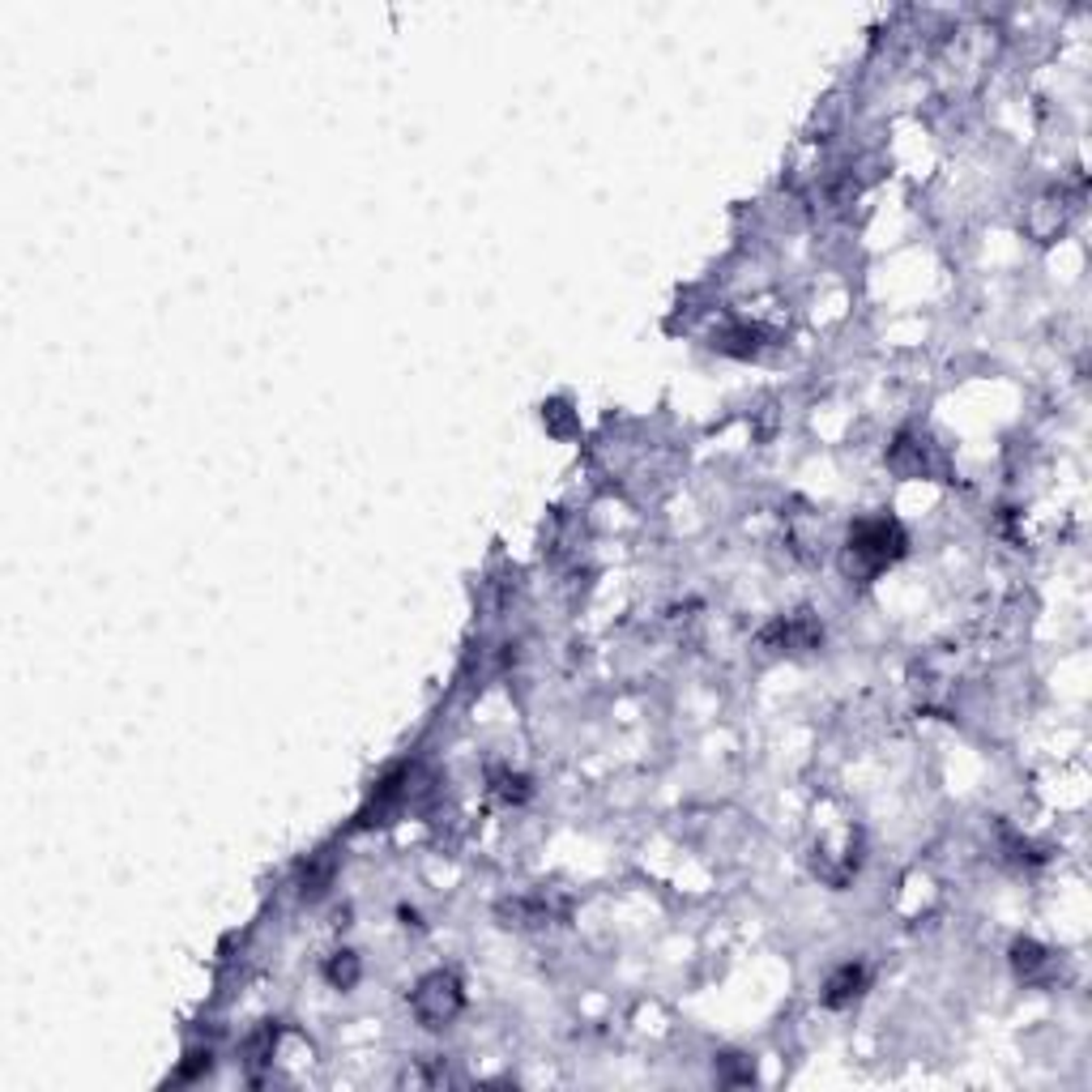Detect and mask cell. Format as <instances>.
<instances>
[{"label":"cell","mask_w":1092,"mask_h":1092,"mask_svg":"<svg viewBox=\"0 0 1092 1092\" xmlns=\"http://www.w3.org/2000/svg\"><path fill=\"white\" fill-rule=\"evenodd\" d=\"M905 555V529L892 517H871L850 529V564L862 573H880L892 559Z\"/></svg>","instance_id":"6da1fadb"},{"label":"cell","mask_w":1092,"mask_h":1092,"mask_svg":"<svg viewBox=\"0 0 1092 1092\" xmlns=\"http://www.w3.org/2000/svg\"><path fill=\"white\" fill-rule=\"evenodd\" d=\"M414 1016L423 1020L427 1028H440L448 1024L457 1012H462V982H457L453 973H427L423 982H418L414 998H410Z\"/></svg>","instance_id":"7a4b0ae2"},{"label":"cell","mask_w":1092,"mask_h":1092,"mask_svg":"<svg viewBox=\"0 0 1092 1092\" xmlns=\"http://www.w3.org/2000/svg\"><path fill=\"white\" fill-rule=\"evenodd\" d=\"M866 990V968L862 965H841L836 973L824 982V1007H850L854 998H858Z\"/></svg>","instance_id":"3957f363"},{"label":"cell","mask_w":1092,"mask_h":1092,"mask_svg":"<svg viewBox=\"0 0 1092 1092\" xmlns=\"http://www.w3.org/2000/svg\"><path fill=\"white\" fill-rule=\"evenodd\" d=\"M760 338L764 333L755 329V324H730V329H721L717 338H713V350L734 354V359H751V354L760 350Z\"/></svg>","instance_id":"277c9868"},{"label":"cell","mask_w":1092,"mask_h":1092,"mask_svg":"<svg viewBox=\"0 0 1092 1092\" xmlns=\"http://www.w3.org/2000/svg\"><path fill=\"white\" fill-rule=\"evenodd\" d=\"M333 880V858L329 854H321V858H312L308 866H303V875H299V892L303 896H321L324 892V883Z\"/></svg>","instance_id":"5b68a950"},{"label":"cell","mask_w":1092,"mask_h":1092,"mask_svg":"<svg viewBox=\"0 0 1092 1092\" xmlns=\"http://www.w3.org/2000/svg\"><path fill=\"white\" fill-rule=\"evenodd\" d=\"M324 977H329L338 990H350L354 982H359V961H354V952H338L329 961V968H324Z\"/></svg>","instance_id":"8992f818"},{"label":"cell","mask_w":1092,"mask_h":1092,"mask_svg":"<svg viewBox=\"0 0 1092 1092\" xmlns=\"http://www.w3.org/2000/svg\"><path fill=\"white\" fill-rule=\"evenodd\" d=\"M1041 965H1046V947H1037V943H1016V968H1020V973H1037Z\"/></svg>","instance_id":"52a82bcc"},{"label":"cell","mask_w":1092,"mask_h":1092,"mask_svg":"<svg viewBox=\"0 0 1092 1092\" xmlns=\"http://www.w3.org/2000/svg\"><path fill=\"white\" fill-rule=\"evenodd\" d=\"M495 794H499V798H508V802H520V798H525V781H520V777H495Z\"/></svg>","instance_id":"ba28073f"}]
</instances>
